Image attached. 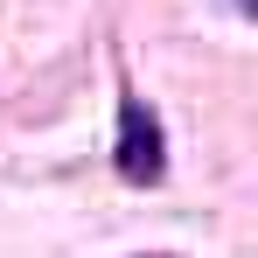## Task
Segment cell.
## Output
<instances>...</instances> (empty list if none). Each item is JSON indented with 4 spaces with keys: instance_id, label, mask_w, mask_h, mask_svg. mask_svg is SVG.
Listing matches in <instances>:
<instances>
[{
    "instance_id": "obj_1",
    "label": "cell",
    "mask_w": 258,
    "mask_h": 258,
    "mask_svg": "<svg viewBox=\"0 0 258 258\" xmlns=\"http://www.w3.org/2000/svg\"><path fill=\"white\" fill-rule=\"evenodd\" d=\"M112 168L126 174L133 188H147V181H161V174H168V133H161V112H154L147 98H133V91H126V105H119Z\"/></svg>"
}]
</instances>
